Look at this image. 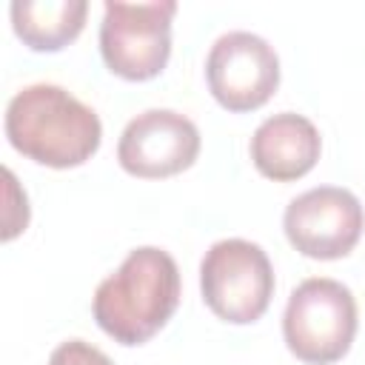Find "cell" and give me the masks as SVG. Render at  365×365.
<instances>
[{"label": "cell", "mask_w": 365, "mask_h": 365, "mask_svg": "<svg viewBox=\"0 0 365 365\" xmlns=\"http://www.w3.org/2000/svg\"><path fill=\"white\" fill-rule=\"evenodd\" d=\"M205 80L214 100L228 111H254L265 106L279 86V57L274 46L254 31H225L205 57Z\"/></svg>", "instance_id": "obj_7"}, {"label": "cell", "mask_w": 365, "mask_h": 365, "mask_svg": "<svg viewBox=\"0 0 365 365\" xmlns=\"http://www.w3.org/2000/svg\"><path fill=\"white\" fill-rule=\"evenodd\" d=\"M365 228V211L354 191L339 185H317L297 194L282 214L288 242L311 259L348 257Z\"/></svg>", "instance_id": "obj_6"}, {"label": "cell", "mask_w": 365, "mask_h": 365, "mask_svg": "<svg viewBox=\"0 0 365 365\" xmlns=\"http://www.w3.org/2000/svg\"><path fill=\"white\" fill-rule=\"evenodd\" d=\"M274 268L262 245L228 237L217 240L200 262L202 302L214 317L231 325L257 322L274 297Z\"/></svg>", "instance_id": "obj_4"}, {"label": "cell", "mask_w": 365, "mask_h": 365, "mask_svg": "<svg viewBox=\"0 0 365 365\" xmlns=\"http://www.w3.org/2000/svg\"><path fill=\"white\" fill-rule=\"evenodd\" d=\"M177 14L174 0L154 3H120L103 6L100 54L111 74L143 83L157 77L171 57V20Z\"/></svg>", "instance_id": "obj_5"}, {"label": "cell", "mask_w": 365, "mask_h": 365, "mask_svg": "<svg viewBox=\"0 0 365 365\" xmlns=\"http://www.w3.org/2000/svg\"><path fill=\"white\" fill-rule=\"evenodd\" d=\"M6 137L23 157L48 168H74L103 143V123L91 106L54 83H31L6 106Z\"/></svg>", "instance_id": "obj_2"}, {"label": "cell", "mask_w": 365, "mask_h": 365, "mask_svg": "<svg viewBox=\"0 0 365 365\" xmlns=\"http://www.w3.org/2000/svg\"><path fill=\"white\" fill-rule=\"evenodd\" d=\"M248 151L254 168L262 177L274 182H291L317 165L322 137L308 117L297 111H279L257 125Z\"/></svg>", "instance_id": "obj_9"}, {"label": "cell", "mask_w": 365, "mask_h": 365, "mask_svg": "<svg viewBox=\"0 0 365 365\" xmlns=\"http://www.w3.org/2000/svg\"><path fill=\"white\" fill-rule=\"evenodd\" d=\"M200 128L174 108H148L131 117L117 143V163L140 180L174 177L194 165L200 154Z\"/></svg>", "instance_id": "obj_8"}, {"label": "cell", "mask_w": 365, "mask_h": 365, "mask_svg": "<svg viewBox=\"0 0 365 365\" xmlns=\"http://www.w3.org/2000/svg\"><path fill=\"white\" fill-rule=\"evenodd\" d=\"M14 34L31 51H60L86 26V0H14L9 6Z\"/></svg>", "instance_id": "obj_10"}, {"label": "cell", "mask_w": 365, "mask_h": 365, "mask_svg": "<svg viewBox=\"0 0 365 365\" xmlns=\"http://www.w3.org/2000/svg\"><path fill=\"white\" fill-rule=\"evenodd\" d=\"M356 336V299L348 285L331 277L302 279L282 314V339L305 365L342 359Z\"/></svg>", "instance_id": "obj_3"}, {"label": "cell", "mask_w": 365, "mask_h": 365, "mask_svg": "<svg viewBox=\"0 0 365 365\" xmlns=\"http://www.w3.org/2000/svg\"><path fill=\"white\" fill-rule=\"evenodd\" d=\"M180 294L182 279L174 257L157 245H140L97 285L91 314L114 342L131 348L148 342L174 317Z\"/></svg>", "instance_id": "obj_1"}, {"label": "cell", "mask_w": 365, "mask_h": 365, "mask_svg": "<svg viewBox=\"0 0 365 365\" xmlns=\"http://www.w3.org/2000/svg\"><path fill=\"white\" fill-rule=\"evenodd\" d=\"M48 365H114V362L108 354H103L97 345L86 339H66L51 351Z\"/></svg>", "instance_id": "obj_11"}]
</instances>
